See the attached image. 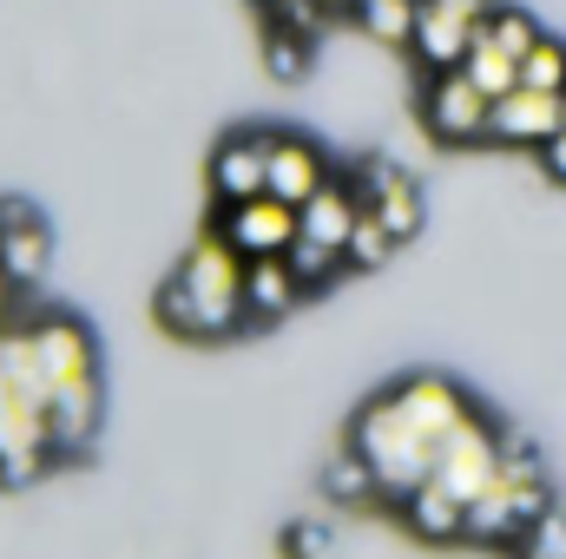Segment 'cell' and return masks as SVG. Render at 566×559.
Listing matches in <instances>:
<instances>
[{
  "label": "cell",
  "mask_w": 566,
  "mask_h": 559,
  "mask_svg": "<svg viewBox=\"0 0 566 559\" xmlns=\"http://www.w3.org/2000/svg\"><path fill=\"white\" fill-rule=\"evenodd\" d=\"M474 421V402L448 382V376H402L396 389L369 395L363 415L349 428V447H363V461L376 467L389 500H409L434 474L441 447Z\"/></svg>",
  "instance_id": "6da1fadb"
},
{
  "label": "cell",
  "mask_w": 566,
  "mask_h": 559,
  "mask_svg": "<svg viewBox=\"0 0 566 559\" xmlns=\"http://www.w3.org/2000/svg\"><path fill=\"white\" fill-rule=\"evenodd\" d=\"M244 271H251V257L231 251V238L211 224L205 238H191V251L171 264V277L158 283V323L185 342H224L231 329L251 323Z\"/></svg>",
  "instance_id": "7a4b0ae2"
},
{
  "label": "cell",
  "mask_w": 566,
  "mask_h": 559,
  "mask_svg": "<svg viewBox=\"0 0 566 559\" xmlns=\"http://www.w3.org/2000/svg\"><path fill=\"white\" fill-rule=\"evenodd\" d=\"M554 514V481H547V461L507 434L501 447V474L494 487H481L468 500V547H521V534Z\"/></svg>",
  "instance_id": "3957f363"
},
{
  "label": "cell",
  "mask_w": 566,
  "mask_h": 559,
  "mask_svg": "<svg viewBox=\"0 0 566 559\" xmlns=\"http://www.w3.org/2000/svg\"><path fill=\"white\" fill-rule=\"evenodd\" d=\"M60 461L46 402L27 395L13 376H0V487H33Z\"/></svg>",
  "instance_id": "277c9868"
},
{
  "label": "cell",
  "mask_w": 566,
  "mask_h": 559,
  "mask_svg": "<svg viewBox=\"0 0 566 559\" xmlns=\"http://www.w3.org/2000/svg\"><path fill=\"white\" fill-rule=\"evenodd\" d=\"M501 13V0H422V20H416V40H409V60L416 73H454L474 46V33Z\"/></svg>",
  "instance_id": "5b68a950"
},
{
  "label": "cell",
  "mask_w": 566,
  "mask_h": 559,
  "mask_svg": "<svg viewBox=\"0 0 566 559\" xmlns=\"http://www.w3.org/2000/svg\"><path fill=\"white\" fill-rule=\"evenodd\" d=\"M422 126L441 145H481L494 139V99L454 66V73H428L422 80Z\"/></svg>",
  "instance_id": "8992f818"
},
{
  "label": "cell",
  "mask_w": 566,
  "mask_h": 559,
  "mask_svg": "<svg viewBox=\"0 0 566 559\" xmlns=\"http://www.w3.org/2000/svg\"><path fill=\"white\" fill-rule=\"evenodd\" d=\"M356 191H363V211L396 238V244H416L428 224V198L422 184L402 171V165H389V158H363L356 165Z\"/></svg>",
  "instance_id": "52a82bcc"
},
{
  "label": "cell",
  "mask_w": 566,
  "mask_h": 559,
  "mask_svg": "<svg viewBox=\"0 0 566 559\" xmlns=\"http://www.w3.org/2000/svg\"><path fill=\"white\" fill-rule=\"evenodd\" d=\"M218 231L231 238V251H244V257H283L290 244H296V231H303V218H296V204H283V198H244V204H231V211H218Z\"/></svg>",
  "instance_id": "ba28073f"
},
{
  "label": "cell",
  "mask_w": 566,
  "mask_h": 559,
  "mask_svg": "<svg viewBox=\"0 0 566 559\" xmlns=\"http://www.w3.org/2000/svg\"><path fill=\"white\" fill-rule=\"evenodd\" d=\"M501 447H507V434L474 415L454 441H448V447H441V461H434V474H428V481H441V487H454L461 500H474L481 487H494V474H501Z\"/></svg>",
  "instance_id": "9c48e42d"
},
{
  "label": "cell",
  "mask_w": 566,
  "mask_h": 559,
  "mask_svg": "<svg viewBox=\"0 0 566 559\" xmlns=\"http://www.w3.org/2000/svg\"><path fill=\"white\" fill-rule=\"evenodd\" d=\"M264 191H271V133H231L211 151V198H218V211H231L244 198H264Z\"/></svg>",
  "instance_id": "30bf717a"
},
{
  "label": "cell",
  "mask_w": 566,
  "mask_h": 559,
  "mask_svg": "<svg viewBox=\"0 0 566 559\" xmlns=\"http://www.w3.org/2000/svg\"><path fill=\"white\" fill-rule=\"evenodd\" d=\"M46 264H53V231H46V218H40L27 198H0V271L20 283V289H33V283L46 277Z\"/></svg>",
  "instance_id": "8fae6325"
},
{
  "label": "cell",
  "mask_w": 566,
  "mask_h": 559,
  "mask_svg": "<svg viewBox=\"0 0 566 559\" xmlns=\"http://www.w3.org/2000/svg\"><path fill=\"white\" fill-rule=\"evenodd\" d=\"M566 126V93H541V86H514L494 99V139L501 145H541Z\"/></svg>",
  "instance_id": "7c38bea8"
},
{
  "label": "cell",
  "mask_w": 566,
  "mask_h": 559,
  "mask_svg": "<svg viewBox=\"0 0 566 559\" xmlns=\"http://www.w3.org/2000/svg\"><path fill=\"white\" fill-rule=\"evenodd\" d=\"M296 218H303L296 238H310V244H323V251H336V257L349 264V238H356V224H363V191H356V178H329Z\"/></svg>",
  "instance_id": "4fadbf2b"
},
{
  "label": "cell",
  "mask_w": 566,
  "mask_h": 559,
  "mask_svg": "<svg viewBox=\"0 0 566 559\" xmlns=\"http://www.w3.org/2000/svg\"><path fill=\"white\" fill-rule=\"evenodd\" d=\"M402 507V527L428 540V547H454V540H468V500L454 494V487H441V481H422L409 500H396Z\"/></svg>",
  "instance_id": "5bb4252c"
},
{
  "label": "cell",
  "mask_w": 566,
  "mask_h": 559,
  "mask_svg": "<svg viewBox=\"0 0 566 559\" xmlns=\"http://www.w3.org/2000/svg\"><path fill=\"white\" fill-rule=\"evenodd\" d=\"M323 184H329L323 151H316L310 139H296V133H271V198H283V204L303 211Z\"/></svg>",
  "instance_id": "9a60e30c"
},
{
  "label": "cell",
  "mask_w": 566,
  "mask_h": 559,
  "mask_svg": "<svg viewBox=\"0 0 566 559\" xmlns=\"http://www.w3.org/2000/svg\"><path fill=\"white\" fill-rule=\"evenodd\" d=\"M303 296L310 289L290 271V257H251V271H244V309H251V323H283Z\"/></svg>",
  "instance_id": "2e32d148"
},
{
  "label": "cell",
  "mask_w": 566,
  "mask_h": 559,
  "mask_svg": "<svg viewBox=\"0 0 566 559\" xmlns=\"http://www.w3.org/2000/svg\"><path fill=\"white\" fill-rule=\"evenodd\" d=\"M323 494L336 500V514H356V507L389 500V494H382V481H376V467L363 461V447H343V454L323 467Z\"/></svg>",
  "instance_id": "e0dca14e"
},
{
  "label": "cell",
  "mask_w": 566,
  "mask_h": 559,
  "mask_svg": "<svg viewBox=\"0 0 566 559\" xmlns=\"http://www.w3.org/2000/svg\"><path fill=\"white\" fill-rule=\"evenodd\" d=\"M422 20V0H356V27L376 46H409Z\"/></svg>",
  "instance_id": "ac0fdd59"
},
{
  "label": "cell",
  "mask_w": 566,
  "mask_h": 559,
  "mask_svg": "<svg viewBox=\"0 0 566 559\" xmlns=\"http://www.w3.org/2000/svg\"><path fill=\"white\" fill-rule=\"evenodd\" d=\"M461 73L488 93V99H501V93H514L521 86V60H507L494 40H488V27L474 33V46H468V60H461Z\"/></svg>",
  "instance_id": "d6986e66"
},
{
  "label": "cell",
  "mask_w": 566,
  "mask_h": 559,
  "mask_svg": "<svg viewBox=\"0 0 566 559\" xmlns=\"http://www.w3.org/2000/svg\"><path fill=\"white\" fill-rule=\"evenodd\" d=\"M488 40H494V46H501L507 60H527V53H534V46L547 40V27H541V20H534L527 7H501V13L488 20Z\"/></svg>",
  "instance_id": "ffe728a7"
},
{
  "label": "cell",
  "mask_w": 566,
  "mask_h": 559,
  "mask_svg": "<svg viewBox=\"0 0 566 559\" xmlns=\"http://www.w3.org/2000/svg\"><path fill=\"white\" fill-rule=\"evenodd\" d=\"M521 86H541V93H566V40H541L527 60H521Z\"/></svg>",
  "instance_id": "44dd1931"
},
{
  "label": "cell",
  "mask_w": 566,
  "mask_h": 559,
  "mask_svg": "<svg viewBox=\"0 0 566 559\" xmlns=\"http://www.w3.org/2000/svg\"><path fill=\"white\" fill-rule=\"evenodd\" d=\"M283 257H290V271L303 277V289H323V283H336L343 271H349V264H343L336 251H323V244H310V238H296V244H290Z\"/></svg>",
  "instance_id": "7402d4cb"
},
{
  "label": "cell",
  "mask_w": 566,
  "mask_h": 559,
  "mask_svg": "<svg viewBox=\"0 0 566 559\" xmlns=\"http://www.w3.org/2000/svg\"><path fill=\"white\" fill-rule=\"evenodd\" d=\"M264 66H271L277 80H303V66H310V40L290 33V27H264Z\"/></svg>",
  "instance_id": "603a6c76"
},
{
  "label": "cell",
  "mask_w": 566,
  "mask_h": 559,
  "mask_svg": "<svg viewBox=\"0 0 566 559\" xmlns=\"http://www.w3.org/2000/svg\"><path fill=\"white\" fill-rule=\"evenodd\" d=\"M396 251H402V244H396L369 211H363V224H356V238H349V271H382Z\"/></svg>",
  "instance_id": "cb8c5ba5"
},
{
  "label": "cell",
  "mask_w": 566,
  "mask_h": 559,
  "mask_svg": "<svg viewBox=\"0 0 566 559\" xmlns=\"http://www.w3.org/2000/svg\"><path fill=\"white\" fill-rule=\"evenodd\" d=\"M514 559H566V514H541V520L521 534Z\"/></svg>",
  "instance_id": "d4e9b609"
},
{
  "label": "cell",
  "mask_w": 566,
  "mask_h": 559,
  "mask_svg": "<svg viewBox=\"0 0 566 559\" xmlns=\"http://www.w3.org/2000/svg\"><path fill=\"white\" fill-rule=\"evenodd\" d=\"M290 547H296V559H323L336 540H329L323 527H296V534H290Z\"/></svg>",
  "instance_id": "484cf974"
},
{
  "label": "cell",
  "mask_w": 566,
  "mask_h": 559,
  "mask_svg": "<svg viewBox=\"0 0 566 559\" xmlns=\"http://www.w3.org/2000/svg\"><path fill=\"white\" fill-rule=\"evenodd\" d=\"M541 165H547V178H554V184H566V126L541 145Z\"/></svg>",
  "instance_id": "4316f807"
},
{
  "label": "cell",
  "mask_w": 566,
  "mask_h": 559,
  "mask_svg": "<svg viewBox=\"0 0 566 559\" xmlns=\"http://www.w3.org/2000/svg\"><path fill=\"white\" fill-rule=\"evenodd\" d=\"M13 316H20V283H13L7 271H0V329H7Z\"/></svg>",
  "instance_id": "83f0119b"
}]
</instances>
